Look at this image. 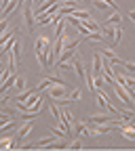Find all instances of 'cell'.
<instances>
[{"label": "cell", "instance_id": "7c38bea8", "mask_svg": "<svg viewBox=\"0 0 135 151\" xmlns=\"http://www.w3.org/2000/svg\"><path fill=\"white\" fill-rule=\"evenodd\" d=\"M101 40H104V36L99 32H89L85 36V42H101Z\"/></svg>", "mask_w": 135, "mask_h": 151}, {"label": "cell", "instance_id": "3957f363", "mask_svg": "<svg viewBox=\"0 0 135 151\" xmlns=\"http://www.w3.org/2000/svg\"><path fill=\"white\" fill-rule=\"evenodd\" d=\"M23 23H26V29L28 32H32L34 29V4L30 2V0H28V2H26V9H23Z\"/></svg>", "mask_w": 135, "mask_h": 151}, {"label": "cell", "instance_id": "7a4b0ae2", "mask_svg": "<svg viewBox=\"0 0 135 151\" xmlns=\"http://www.w3.org/2000/svg\"><path fill=\"white\" fill-rule=\"evenodd\" d=\"M112 88H114V92H116V97L125 103V105H131L133 101H131V97H129V92H127V88H125V84L123 82H118V80H114L112 84H110Z\"/></svg>", "mask_w": 135, "mask_h": 151}, {"label": "cell", "instance_id": "ba28073f", "mask_svg": "<svg viewBox=\"0 0 135 151\" xmlns=\"http://www.w3.org/2000/svg\"><path fill=\"white\" fill-rule=\"evenodd\" d=\"M72 69L76 71V76H78L80 80L85 78V67H82V61H80V59H78L76 55H74V59H72Z\"/></svg>", "mask_w": 135, "mask_h": 151}, {"label": "cell", "instance_id": "7402d4cb", "mask_svg": "<svg viewBox=\"0 0 135 151\" xmlns=\"http://www.w3.org/2000/svg\"><path fill=\"white\" fill-rule=\"evenodd\" d=\"M129 17H131V19H133V23H135V9H133V11H131V13H129Z\"/></svg>", "mask_w": 135, "mask_h": 151}, {"label": "cell", "instance_id": "8992f818", "mask_svg": "<svg viewBox=\"0 0 135 151\" xmlns=\"http://www.w3.org/2000/svg\"><path fill=\"white\" fill-rule=\"evenodd\" d=\"M32 128H34V124H32V120H28V122H26L21 128H19V132L15 134V145H19V143H21V141L28 137V132H30Z\"/></svg>", "mask_w": 135, "mask_h": 151}, {"label": "cell", "instance_id": "5bb4252c", "mask_svg": "<svg viewBox=\"0 0 135 151\" xmlns=\"http://www.w3.org/2000/svg\"><path fill=\"white\" fill-rule=\"evenodd\" d=\"M49 40H51V38H47V36H38L36 40H34V52H36V50H40V48H42Z\"/></svg>", "mask_w": 135, "mask_h": 151}, {"label": "cell", "instance_id": "e0dca14e", "mask_svg": "<svg viewBox=\"0 0 135 151\" xmlns=\"http://www.w3.org/2000/svg\"><path fill=\"white\" fill-rule=\"evenodd\" d=\"M15 90H17V92L26 90V78H23V76H17V80H15Z\"/></svg>", "mask_w": 135, "mask_h": 151}, {"label": "cell", "instance_id": "ffe728a7", "mask_svg": "<svg viewBox=\"0 0 135 151\" xmlns=\"http://www.w3.org/2000/svg\"><path fill=\"white\" fill-rule=\"evenodd\" d=\"M68 149H82V143H80V139H74V141L68 145Z\"/></svg>", "mask_w": 135, "mask_h": 151}, {"label": "cell", "instance_id": "8fae6325", "mask_svg": "<svg viewBox=\"0 0 135 151\" xmlns=\"http://www.w3.org/2000/svg\"><path fill=\"white\" fill-rule=\"evenodd\" d=\"M63 29H66V17H61L59 21L55 23V34H53V38H59V36H63Z\"/></svg>", "mask_w": 135, "mask_h": 151}, {"label": "cell", "instance_id": "277c9868", "mask_svg": "<svg viewBox=\"0 0 135 151\" xmlns=\"http://www.w3.org/2000/svg\"><path fill=\"white\" fill-rule=\"evenodd\" d=\"M114 118H116V116H112V113L108 111H101V113H93V116H89L87 118V122H93V124H110Z\"/></svg>", "mask_w": 135, "mask_h": 151}, {"label": "cell", "instance_id": "d6986e66", "mask_svg": "<svg viewBox=\"0 0 135 151\" xmlns=\"http://www.w3.org/2000/svg\"><path fill=\"white\" fill-rule=\"evenodd\" d=\"M80 97H82V90H80V88H74V90L68 94V101H78Z\"/></svg>", "mask_w": 135, "mask_h": 151}, {"label": "cell", "instance_id": "44dd1931", "mask_svg": "<svg viewBox=\"0 0 135 151\" xmlns=\"http://www.w3.org/2000/svg\"><path fill=\"white\" fill-rule=\"evenodd\" d=\"M7 29H9V19L2 17V21H0V34H4Z\"/></svg>", "mask_w": 135, "mask_h": 151}, {"label": "cell", "instance_id": "5b68a950", "mask_svg": "<svg viewBox=\"0 0 135 151\" xmlns=\"http://www.w3.org/2000/svg\"><path fill=\"white\" fill-rule=\"evenodd\" d=\"M49 97H51V99L68 97V86H66V84H51V86H49Z\"/></svg>", "mask_w": 135, "mask_h": 151}, {"label": "cell", "instance_id": "9c48e42d", "mask_svg": "<svg viewBox=\"0 0 135 151\" xmlns=\"http://www.w3.org/2000/svg\"><path fill=\"white\" fill-rule=\"evenodd\" d=\"M57 139H59V137H57L55 132H51V137H45V139H40V141H36L32 147H47V145H51V143L57 141Z\"/></svg>", "mask_w": 135, "mask_h": 151}, {"label": "cell", "instance_id": "52a82bcc", "mask_svg": "<svg viewBox=\"0 0 135 151\" xmlns=\"http://www.w3.org/2000/svg\"><path fill=\"white\" fill-rule=\"evenodd\" d=\"M21 46H23V42L19 40V38H15V44H13V50H11L15 65H19V61H21Z\"/></svg>", "mask_w": 135, "mask_h": 151}, {"label": "cell", "instance_id": "2e32d148", "mask_svg": "<svg viewBox=\"0 0 135 151\" xmlns=\"http://www.w3.org/2000/svg\"><path fill=\"white\" fill-rule=\"evenodd\" d=\"M120 21H123V17H120V13H114L108 21L104 23V25H120Z\"/></svg>", "mask_w": 135, "mask_h": 151}, {"label": "cell", "instance_id": "4fadbf2b", "mask_svg": "<svg viewBox=\"0 0 135 151\" xmlns=\"http://www.w3.org/2000/svg\"><path fill=\"white\" fill-rule=\"evenodd\" d=\"M82 23H85V27H87L89 32H99V29H101V27L97 25V21H95V19H93V17H89V19H87V21H82Z\"/></svg>", "mask_w": 135, "mask_h": 151}, {"label": "cell", "instance_id": "ac0fdd59", "mask_svg": "<svg viewBox=\"0 0 135 151\" xmlns=\"http://www.w3.org/2000/svg\"><path fill=\"white\" fill-rule=\"evenodd\" d=\"M13 145H15V139H13V137L0 139V149H7V147H13Z\"/></svg>", "mask_w": 135, "mask_h": 151}, {"label": "cell", "instance_id": "603a6c76", "mask_svg": "<svg viewBox=\"0 0 135 151\" xmlns=\"http://www.w3.org/2000/svg\"><path fill=\"white\" fill-rule=\"evenodd\" d=\"M0 69H2V57H0Z\"/></svg>", "mask_w": 135, "mask_h": 151}, {"label": "cell", "instance_id": "9a60e30c", "mask_svg": "<svg viewBox=\"0 0 135 151\" xmlns=\"http://www.w3.org/2000/svg\"><path fill=\"white\" fill-rule=\"evenodd\" d=\"M93 69H95V73H104L101 71V55L99 52L93 55Z\"/></svg>", "mask_w": 135, "mask_h": 151}, {"label": "cell", "instance_id": "6da1fadb", "mask_svg": "<svg viewBox=\"0 0 135 151\" xmlns=\"http://www.w3.org/2000/svg\"><path fill=\"white\" fill-rule=\"evenodd\" d=\"M99 32H101V36H104V38H110L114 44H118V42H120V36H123L120 25H104Z\"/></svg>", "mask_w": 135, "mask_h": 151}, {"label": "cell", "instance_id": "30bf717a", "mask_svg": "<svg viewBox=\"0 0 135 151\" xmlns=\"http://www.w3.org/2000/svg\"><path fill=\"white\" fill-rule=\"evenodd\" d=\"M72 17H76L78 21H87V19L91 17V13L85 11V9H74V11H72Z\"/></svg>", "mask_w": 135, "mask_h": 151}]
</instances>
